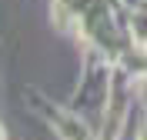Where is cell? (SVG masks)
Masks as SVG:
<instances>
[{
	"instance_id": "cell-1",
	"label": "cell",
	"mask_w": 147,
	"mask_h": 140,
	"mask_svg": "<svg viewBox=\"0 0 147 140\" xmlns=\"http://www.w3.org/2000/svg\"><path fill=\"white\" fill-rule=\"evenodd\" d=\"M57 130H60V137H67V140H90V133H87V127H84L80 120H74V117H67V113H60L57 117Z\"/></svg>"
}]
</instances>
